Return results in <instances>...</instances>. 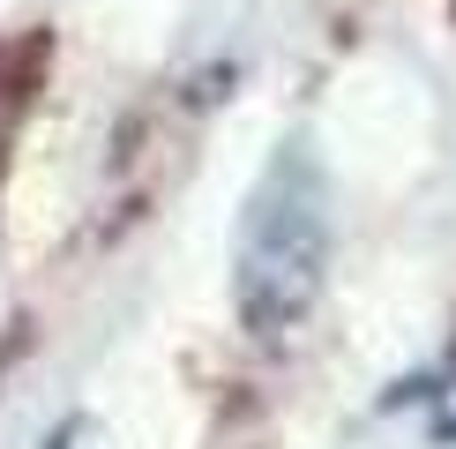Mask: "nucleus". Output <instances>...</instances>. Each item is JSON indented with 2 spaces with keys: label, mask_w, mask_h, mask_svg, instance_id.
<instances>
[{
  "label": "nucleus",
  "mask_w": 456,
  "mask_h": 449,
  "mask_svg": "<svg viewBox=\"0 0 456 449\" xmlns=\"http://www.w3.org/2000/svg\"><path fill=\"white\" fill-rule=\"evenodd\" d=\"M322 270V210L314 195H270L255 217V248H247V292H255V314H299L314 292Z\"/></svg>",
  "instance_id": "1"
}]
</instances>
